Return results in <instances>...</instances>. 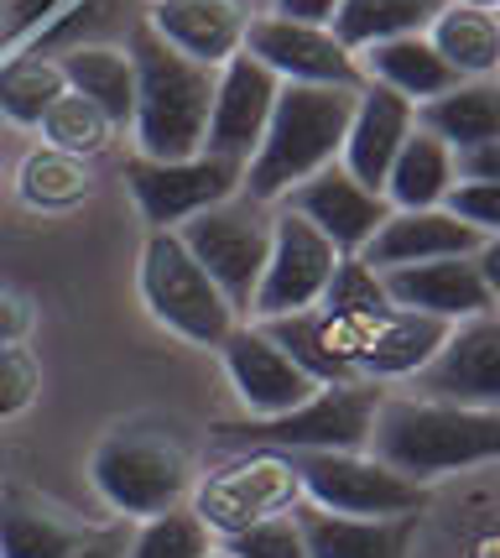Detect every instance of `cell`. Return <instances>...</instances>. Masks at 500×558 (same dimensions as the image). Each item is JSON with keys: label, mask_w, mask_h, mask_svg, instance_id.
Listing matches in <instances>:
<instances>
[{"label": "cell", "mask_w": 500, "mask_h": 558, "mask_svg": "<svg viewBox=\"0 0 500 558\" xmlns=\"http://www.w3.org/2000/svg\"><path fill=\"white\" fill-rule=\"evenodd\" d=\"M496 22H500V11H496Z\"/></svg>", "instance_id": "44"}, {"label": "cell", "mask_w": 500, "mask_h": 558, "mask_svg": "<svg viewBox=\"0 0 500 558\" xmlns=\"http://www.w3.org/2000/svg\"><path fill=\"white\" fill-rule=\"evenodd\" d=\"M443 5H449V0H339V11H333L329 26H333V37L359 58V52L376 48V43L428 32V26L443 16Z\"/></svg>", "instance_id": "28"}, {"label": "cell", "mask_w": 500, "mask_h": 558, "mask_svg": "<svg viewBox=\"0 0 500 558\" xmlns=\"http://www.w3.org/2000/svg\"><path fill=\"white\" fill-rule=\"evenodd\" d=\"M42 391V365L37 355L22 344H0V423L5 417H22Z\"/></svg>", "instance_id": "35"}, {"label": "cell", "mask_w": 500, "mask_h": 558, "mask_svg": "<svg viewBox=\"0 0 500 558\" xmlns=\"http://www.w3.org/2000/svg\"><path fill=\"white\" fill-rule=\"evenodd\" d=\"M240 162L224 157H183V162H151V157H131L125 162V183L136 194V209L146 215L151 230H178L183 219L215 209L224 198L240 194Z\"/></svg>", "instance_id": "11"}, {"label": "cell", "mask_w": 500, "mask_h": 558, "mask_svg": "<svg viewBox=\"0 0 500 558\" xmlns=\"http://www.w3.org/2000/svg\"><path fill=\"white\" fill-rule=\"evenodd\" d=\"M32 329V303L16 288L0 282V344H22Z\"/></svg>", "instance_id": "37"}, {"label": "cell", "mask_w": 500, "mask_h": 558, "mask_svg": "<svg viewBox=\"0 0 500 558\" xmlns=\"http://www.w3.org/2000/svg\"><path fill=\"white\" fill-rule=\"evenodd\" d=\"M84 527L58 517L48 501L5 490L0 496V558H84Z\"/></svg>", "instance_id": "25"}, {"label": "cell", "mask_w": 500, "mask_h": 558, "mask_svg": "<svg viewBox=\"0 0 500 558\" xmlns=\"http://www.w3.org/2000/svg\"><path fill=\"white\" fill-rule=\"evenodd\" d=\"M282 78L261 69L251 52L240 48L235 58H224L215 73V105H209V131H204V151L224 157V162H251V151L261 146L271 105H277Z\"/></svg>", "instance_id": "14"}, {"label": "cell", "mask_w": 500, "mask_h": 558, "mask_svg": "<svg viewBox=\"0 0 500 558\" xmlns=\"http://www.w3.org/2000/svg\"><path fill=\"white\" fill-rule=\"evenodd\" d=\"M261 209L266 204L235 194L178 225V241L188 245L193 262L215 277V288L230 298L235 314H251L256 282L266 271V251H271V219Z\"/></svg>", "instance_id": "8"}, {"label": "cell", "mask_w": 500, "mask_h": 558, "mask_svg": "<svg viewBox=\"0 0 500 558\" xmlns=\"http://www.w3.org/2000/svg\"><path fill=\"white\" fill-rule=\"evenodd\" d=\"M443 209L459 215L464 225H475L479 235H500V183L459 178V183H453V194L443 198Z\"/></svg>", "instance_id": "36"}, {"label": "cell", "mask_w": 500, "mask_h": 558, "mask_svg": "<svg viewBox=\"0 0 500 558\" xmlns=\"http://www.w3.org/2000/svg\"><path fill=\"white\" fill-rule=\"evenodd\" d=\"M459 178L500 183V142L496 146H479V151H464V157H459Z\"/></svg>", "instance_id": "39"}, {"label": "cell", "mask_w": 500, "mask_h": 558, "mask_svg": "<svg viewBox=\"0 0 500 558\" xmlns=\"http://www.w3.org/2000/svg\"><path fill=\"white\" fill-rule=\"evenodd\" d=\"M95 486L120 517H162L193 490L188 444L162 423H125L95 449Z\"/></svg>", "instance_id": "5"}, {"label": "cell", "mask_w": 500, "mask_h": 558, "mask_svg": "<svg viewBox=\"0 0 500 558\" xmlns=\"http://www.w3.org/2000/svg\"><path fill=\"white\" fill-rule=\"evenodd\" d=\"M219 350H224L230 387H235V397L251 408V417H282V413H292V408H303L313 391L324 387V381H313L308 371L266 335L261 324L230 329V340L219 344Z\"/></svg>", "instance_id": "15"}, {"label": "cell", "mask_w": 500, "mask_h": 558, "mask_svg": "<svg viewBox=\"0 0 500 558\" xmlns=\"http://www.w3.org/2000/svg\"><path fill=\"white\" fill-rule=\"evenodd\" d=\"M297 527L308 558H406L412 548V517H333L297 507Z\"/></svg>", "instance_id": "22"}, {"label": "cell", "mask_w": 500, "mask_h": 558, "mask_svg": "<svg viewBox=\"0 0 500 558\" xmlns=\"http://www.w3.org/2000/svg\"><path fill=\"white\" fill-rule=\"evenodd\" d=\"M381 381H324L303 408L282 417L224 423L219 438L235 449H282V454H359L381 413Z\"/></svg>", "instance_id": "4"}, {"label": "cell", "mask_w": 500, "mask_h": 558, "mask_svg": "<svg viewBox=\"0 0 500 558\" xmlns=\"http://www.w3.org/2000/svg\"><path fill=\"white\" fill-rule=\"evenodd\" d=\"M475 267H479V277H485V288H490V298H496V308H500V235H485V245L475 251Z\"/></svg>", "instance_id": "40"}, {"label": "cell", "mask_w": 500, "mask_h": 558, "mask_svg": "<svg viewBox=\"0 0 500 558\" xmlns=\"http://www.w3.org/2000/svg\"><path fill=\"white\" fill-rule=\"evenodd\" d=\"M318 314H329V318H381V314H391V298H386V288H381V271H370L359 256H339L333 282L324 288Z\"/></svg>", "instance_id": "33"}, {"label": "cell", "mask_w": 500, "mask_h": 558, "mask_svg": "<svg viewBox=\"0 0 500 558\" xmlns=\"http://www.w3.org/2000/svg\"><path fill=\"white\" fill-rule=\"evenodd\" d=\"M282 204L292 215L308 219L318 235H329V241L339 245V256H359L365 241H370V235L386 225V215H391L386 194L365 189V183L350 178L339 162H329L324 172H313L308 183H297Z\"/></svg>", "instance_id": "16"}, {"label": "cell", "mask_w": 500, "mask_h": 558, "mask_svg": "<svg viewBox=\"0 0 500 558\" xmlns=\"http://www.w3.org/2000/svg\"><path fill=\"white\" fill-rule=\"evenodd\" d=\"M142 298L151 318L167 324L178 340L219 350L235 329L230 298L215 288V277L193 262V251L178 241V230H151L142 245Z\"/></svg>", "instance_id": "6"}, {"label": "cell", "mask_w": 500, "mask_h": 558, "mask_svg": "<svg viewBox=\"0 0 500 558\" xmlns=\"http://www.w3.org/2000/svg\"><path fill=\"white\" fill-rule=\"evenodd\" d=\"M417 391L453 408H496L500 413V308L453 324L443 350L417 371Z\"/></svg>", "instance_id": "13"}, {"label": "cell", "mask_w": 500, "mask_h": 558, "mask_svg": "<svg viewBox=\"0 0 500 558\" xmlns=\"http://www.w3.org/2000/svg\"><path fill=\"white\" fill-rule=\"evenodd\" d=\"M215 533L193 517V507H172L162 517H146L125 558H209Z\"/></svg>", "instance_id": "32"}, {"label": "cell", "mask_w": 500, "mask_h": 558, "mask_svg": "<svg viewBox=\"0 0 500 558\" xmlns=\"http://www.w3.org/2000/svg\"><path fill=\"white\" fill-rule=\"evenodd\" d=\"M339 0H277L271 16H286V22H313V26H329Z\"/></svg>", "instance_id": "38"}, {"label": "cell", "mask_w": 500, "mask_h": 558, "mask_svg": "<svg viewBox=\"0 0 500 558\" xmlns=\"http://www.w3.org/2000/svg\"><path fill=\"white\" fill-rule=\"evenodd\" d=\"M359 69H365L370 84H386V89H397V95L412 99V105H428V99L449 95L453 84H459V73L438 58V48L428 43V32H417V37H391V43L365 48Z\"/></svg>", "instance_id": "23"}, {"label": "cell", "mask_w": 500, "mask_h": 558, "mask_svg": "<svg viewBox=\"0 0 500 558\" xmlns=\"http://www.w3.org/2000/svg\"><path fill=\"white\" fill-rule=\"evenodd\" d=\"M381 288L391 298V308L443 318V324H464V318L496 308V298L485 288L475 256H443V262H417V267L381 271Z\"/></svg>", "instance_id": "18"}, {"label": "cell", "mask_w": 500, "mask_h": 558, "mask_svg": "<svg viewBox=\"0 0 500 558\" xmlns=\"http://www.w3.org/2000/svg\"><path fill=\"white\" fill-rule=\"evenodd\" d=\"M42 136H48V146H58V151H69V157H95L99 146L110 142V131L115 125L105 121V110L99 105H89L84 95H73V89H63V95L48 105V116H42Z\"/></svg>", "instance_id": "31"}, {"label": "cell", "mask_w": 500, "mask_h": 558, "mask_svg": "<svg viewBox=\"0 0 500 558\" xmlns=\"http://www.w3.org/2000/svg\"><path fill=\"white\" fill-rule=\"evenodd\" d=\"M459 183V157L438 142L432 131H412L397 151V162L386 172V204L391 209H443V198Z\"/></svg>", "instance_id": "24"}, {"label": "cell", "mask_w": 500, "mask_h": 558, "mask_svg": "<svg viewBox=\"0 0 500 558\" xmlns=\"http://www.w3.org/2000/svg\"><path fill=\"white\" fill-rule=\"evenodd\" d=\"M209 558H230V554H224V548H215V554H209Z\"/></svg>", "instance_id": "43"}, {"label": "cell", "mask_w": 500, "mask_h": 558, "mask_svg": "<svg viewBox=\"0 0 500 558\" xmlns=\"http://www.w3.org/2000/svg\"><path fill=\"white\" fill-rule=\"evenodd\" d=\"M151 32L167 48H178L183 58L219 69L224 58H235L245 48V5L240 0H151Z\"/></svg>", "instance_id": "20"}, {"label": "cell", "mask_w": 500, "mask_h": 558, "mask_svg": "<svg viewBox=\"0 0 500 558\" xmlns=\"http://www.w3.org/2000/svg\"><path fill=\"white\" fill-rule=\"evenodd\" d=\"M58 69H63V84H69L73 95H84L89 105H99L110 125H131V110H136V69H131V52L105 48V43H84V48L63 52Z\"/></svg>", "instance_id": "27"}, {"label": "cell", "mask_w": 500, "mask_h": 558, "mask_svg": "<svg viewBox=\"0 0 500 558\" xmlns=\"http://www.w3.org/2000/svg\"><path fill=\"white\" fill-rule=\"evenodd\" d=\"M376 460L406 481H432L449 470L500 460V413L496 408H453L428 397H391L370 428Z\"/></svg>", "instance_id": "3"}, {"label": "cell", "mask_w": 500, "mask_h": 558, "mask_svg": "<svg viewBox=\"0 0 500 558\" xmlns=\"http://www.w3.org/2000/svg\"><path fill=\"white\" fill-rule=\"evenodd\" d=\"M303 501L333 517H417L428 490L376 454H292Z\"/></svg>", "instance_id": "9"}, {"label": "cell", "mask_w": 500, "mask_h": 558, "mask_svg": "<svg viewBox=\"0 0 500 558\" xmlns=\"http://www.w3.org/2000/svg\"><path fill=\"white\" fill-rule=\"evenodd\" d=\"M355 95L359 89H333V84H282L261 146L240 172V194L256 204H277L297 183H308L313 172L339 162Z\"/></svg>", "instance_id": "1"}, {"label": "cell", "mask_w": 500, "mask_h": 558, "mask_svg": "<svg viewBox=\"0 0 500 558\" xmlns=\"http://www.w3.org/2000/svg\"><path fill=\"white\" fill-rule=\"evenodd\" d=\"M479 245L485 235L449 209H391L381 230L365 241L359 262L370 271H397L417 262H443V256H475Z\"/></svg>", "instance_id": "19"}, {"label": "cell", "mask_w": 500, "mask_h": 558, "mask_svg": "<svg viewBox=\"0 0 500 558\" xmlns=\"http://www.w3.org/2000/svg\"><path fill=\"white\" fill-rule=\"evenodd\" d=\"M95 189V178L84 168V157H69V151H58V146H42V151H32L16 172V194L32 204V209H73V204H84Z\"/></svg>", "instance_id": "29"}, {"label": "cell", "mask_w": 500, "mask_h": 558, "mask_svg": "<svg viewBox=\"0 0 500 558\" xmlns=\"http://www.w3.org/2000/svg\"><path fill=\"white\" fill-rule=\"evenodd\" d=\"M417 131V105L402 99L386 84H370L355 95V116H350V131H344V151H339V168L359 178L365 189H386V172L397 162L402 142Z\"/></svg>", "instance_id": "17"}, {"label": "cell", "mask_w": 500, "mask_h": 558, "mask_svg": "<svg viewBox=\"0 0 500 558\" xmlns=\"http://www.w3.org/2000/svg\"><path fill=\"white\" fill-rule=\"evenodd\" d=\"M63 69L42 58V52H26V58H11L0 69V116L16 125H37L48 116V105L63 95Z\"/></svg>", "instance_id": "30"}, {"label": "cell", "mask_w": 500, "mask_h": 558, "mask_svg": "<svg viewBox=\"0 0 500 558\" xmlns=\"http://www.w3.org/2000/svg\"><path fill=\"white\" fill-rule=\"evenodd\" d=\"M428 43L459 78H496L500 73V22L490 5L449 0L443 16L428 26Z\"/></svg>", "instance_id": "26"}, {"label": "cell", "mask_w": 500, "mask_h": 558, "mask_svg": "<svg viewBox=\"0 0 500 558\" xmlns=\"http://www.w3.org/2000/svg\"><path fill=\"white\" fill-rule=\"evenodd\" d=\"M297 507H303L297 464L282 449H251L193 486V517L219 537H235L266 517H286Z\"/></svg>", "instance_id": "7"}, {"label": "cell", "mask_w": 500, "mask_h": 558, "mask_svg": "<svg viewBox=\"0 0 500 558\" xmlns=\"http://www.w3.org/2000/svg\"><path fill=\"white\" fill-rule=\"evenodd\" d=\"M417 125L432 131L453 157L500 142V73L496 78H459L449 95L417 105Z\"/></svg>", "instance_id": "21"}, {"label": "cell", "mask_w": 500, "mask_h": 558, "mask_svg": "<svg viewBox=\"0 0 500 558\" xmlns=\"http://www.w3.org/2000/svg\"><path fill=\"white\" fill-rule=\"evenodd\" d=\"M469 5H490V11H500V0H469Z\"/></svg>", "instance_id": "42"}, {"label": "cell", "mask_w": 500, "mask_h": 558, "mask_svg": "<svg viewBox=\"0 0 500 558\" xmlns=\"http://www.w3.org/2000/svg\"><path fill=\"white\" fill-rule=\"evenodd\" d=\"M245 52L271 69L282 84H333V89H365V69L359 58L339 37L333 26L313 22H286V16H256L245 26Z\"/></svg>", "instance_id": "12"}, {"label": "cell", "mask_w": 500, "mask_h": 558, "mask_svg": "<svg viewBox=\"0 0 500 558\" xmlns=\"http://www.w3.org/2000/svg\"><path fill=\"white\" fill-rule=\"evenodd\" d=\"M224 554L230 558H308V543H303V527H297V511H286V517H266L256 527L224 537Z\"/></svg>", "instance_id": "34"}, {"label": "cell", "mask_w": 500, "mask_h": 558, "mask_svg": "<svg viewBox=\"0 0 500 558\" xmlns=\"http://www.w3.org/2000/svg\"><path fill=\"white\" fill-rule=\"evenodd\" d=\"M125 52H131V69H136V110H131L136 157H151V162L198 157L204 131H209L219 69H204L178 48H167L151 26H136Z\"/></svg>", "instance_id": "2"}, {"label": "cell", "mask_w": 500, "mask_h": 558, "mask_svg": "<svg viewBox=\"0 0 500 558\" xmlns=\"http://www.w3.org/2000/svg\"><path fill=\"white\" fill-rule=\"evenodd\" d=\"M333 267H339V245L329 235H318L303 215L282 209L271 219V251H266V271L256 282L251 314L261 324L313 314L324 303V288L333 282Z\"/></svg>", "instance_id": "10"}, {"label": "cell", "mask_w": 500, "mask_h": 558, "mask_svg": "<svg viewBox=\"0 0 500 558\" xmlns=\"http://www.w3.org/2000/svg\"><path fill=\"white\" fill-rule=\"evenodd\" d=\"M58 0H11V22H5V37H16V32H26V26H37L42 16H48Z\"/></svg>", "instance_id": "41"}]
</instances>
